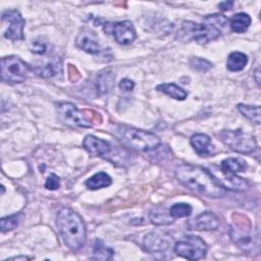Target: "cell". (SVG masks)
I'll return each instance as SVG.
<instances>
[{
    "mask_svg": "<svg viewBox=\"0 0 261 261\" xmlns=\"http://www.w3.org/2000/svg\"><path fill=\"white\" fill-rule=\"evenodd\" d=\"M175 176L185 187L203 196L220 198L225 195V189L204 167L193 164H181L176 168Z\"/></svg>",
    "mask_w": 261,
    "mask_h": 261,
    "instance_id": "obj_1",
    "label": "cell"
},
{
    "mask_svg": "<svg viewBox=\"0 0 261 261\" xmlns=\"http://www.w3.org/2000/svg\"><path fill=\"white\" fill-rule=\"evenodd\" d=\"M56 226L65 245L72 251L80 250L86 242V225L82 216L70 208L57 213Z\"/></svg>",
    "mask_w": 261,
    "mask_h": 261,
    "instance_id": "obj_2",
    "label": "cell"
},
{
    "mask_svg": "<svg viewBox=\"0 0 261 261\" xmlns=\"http://www.w3.org/2000/svg\"><path fill=\"white\" fill-rule=\"evenodd\" d=\"M113 134L124 146L141 152H150L161 144L160 139L155 134L129 125L115 126Z\"/></svg>",
    "mask_w": 261,
    "mask_h": 261,
    "instance_id": "obj_3",
    "label": "cell"
},
{
    "mask_svg": "<svg viewBox=\"0 0 261 261\" xmlns=\"http://www.w3.org/2000/svg\"><path fill=\"white\" fill-rule=\"evenodd\" d=\"M247 169V162L238 157H229L224 159L220 164V171L223 178H218V182L224 188L232 191L243 192L249 187V184L244 178L237 175L238 172Z\"/></svg>",
    "mask_w": 261,
    "mask_h": 261,
    "instance_id": "obj_4",
    "label": "cell"
},
{
    "mask_svg": "<svg viewBox=\"0 0 261 261\" xmlns=\"http://www.w3.org/2000/svg\"><path fill=\"white\" fill-rule=\"evenodd\" d=\"M219 137L223 144H225L228 148L238 153L250 154L257 147V143L254 136L242 129H224L219 133Z\"/></svg>",
    "mask_w": 261,
    "mask_h": 261,
    "instance_id": "obj_5",
    "label": "cell"
},
{
    "mask_svg": "<svg viewBox=\"0 0 261 261\" xmlns=\"http://www.w3.org/2000/svg\"><path fill=\"white\" fill-rule=\"evenodd\" d=\"M30 66L18 56L10 55L1 59V79L9 84H20L27 79Z\"/></svg>",
    "mask_w": 261,
    "mask_h": 261,
    "instance_id": "obj_6",
    "label": "cell"
},
{
    "mask_svg": "<svg viewBox=\"0 0 261 261\" xmlns=\"http://www.w3.org/2000/svg\"><path fill=\"white\" fill-rule=\"evenodd\" d=\"M173 251L176 255L189 260H199L205 257L207 245L198 236H184L179 241L174 243Z\"/></svg>",
    "mask_w": 261,
    "mask_h": 261,
    "instance_id": "obj_7",
    "label": "cell"
},
{
    "mask_svg": "<svg viewBox=\"0 0 261 261\" xmlns=\"http://www.w3.org/2000/svg\"><path fill=\"white\" fill-rule=\"evenodd\" d=\"M174 240L166 231L156 229L149 232L143 241L144 250L152 255H161L163 258L173 248Z\"/></svg>",
    "mask_w": 261,
    "mask_h": 261,
    "instance_id": "obj_8",
    "label": "cell"
},
{
    "mask_svg": "<svg viewBox=\"0 0 261 261\" xmlns=\"http://www.w3.org/2000/svg\"><path fill=\"white\" fill-rule=\"evenodd\" d=\"M181 30L186 35L202 45L218 38L221 35V32L205 18H203L202 23L184 21Z\"/></svg>",
    "mask_w": 261,
    "mask_h": 261,
    "instance_id": "obj_9",
    "label": "cell"
},
{
    "mask_svg": "<svg viewBox=\"0 0 261 261\" xmlns=\"http://www.w3.org/2000/svg\"><path fill=\"white\" fill-rule=\"evenodd\" d=\"M57 116L59 120L72 127H90L92 126L91 120H89L85 114V111L80 110L74 104L69 102H61L56 105Z\"/></svg>",
    "mask_w": 261,
    "mask_h": 261,
    "instance_id": "obj_10",
    "label": "cell"
},
{
    "mask_svg": "<svg viewBox=\"0 0 261 261\" xmlns=\"http://www.w3.org/2000/svg\"><path fill=\"white\" fill-rule=\"evenodd\" d=\"M104 31L108 35H112L120 45H129L137 38L134 24L129 20L106 22L104 24Z\"/></svg>",
    "mask_w": 261,
    "mask_h": 261,
    "instance_id": "obj_11",
    "label": "cell"
},
{
    "mask_svg": "<svg viewBox=\"0 0 261 261\" xmlns=\"http://www.w3.org/2000/svg\"><path fill=\"white\" fill-rule=\"evenodd\" d=\"M2 21H6L8 23V28L4 33V37L6 39L12 41H20L24 39L23 36V27L24 19L21 14L16 9L5 10L2 13Z\"/></svg>",
    "mask_w": 261,
    "mask_h": 261,
    "instance_id": "obj_12",
    "label": "cell"
},
{
    "mask_svg": "<svg viewBox=\"0 0 261 261\" xmlns=\"http://www.w3.org/2000/svg\"><path fill=\"white\" fill-rule=\"evenodd\" d=\"M83 147L92 156L102 157L109 161H112V157H114L113 146L109 142L92 135H88L85 137L83 141Z\"/></svg>",
    "mask_w": 261,
    "mask_h": 261,
    "instance_id": "obj_13",
    "label": "cell"
},
{
    "mask_svg": "<svg viewBox=\"0 0 261 261\" xmlns=\"http://www.w3.org/2000/svg\"><path fill=\"white\" fill-rule=\"evenodd\" d=\"M230 236L232 241L237 244L239 248L246 252H252L254 246H258L255 243L254 237L250 231L249 223L243 226L241 223H236L234 227L230 228Z\"/></svg>",
    "mask_w": 261,
    "mask_h": 261,
    "instance_id": "obj_14",
    "label": "cell"
},
{
    "mask_svg": "<svg viewBox=\"0 0 261 261\" xmlns=\"http://www.w3.org/2000/svg\"><path fill=\"white\" fill-rule=\"evenodd\" d=\"M187 226L189 229L214 230L219 226V220L214 213L210 211H205L196 216L195 218L189 220L187 222Z\"/></svg>",
    "mask_w": 261,
    "mask_h": 261,
    "instance_id": "obj_15",
    "label": "cell"
},
{
    "mask_svg": "<svg viewBox=\"0 0 261 261\" xmlns=\"http://www.w3.org/2000/svg\"><path fill=\"white\" fill-rule=\"evenodd\" d=\"M75 45L90 54H100L103 51L96 35L90 30H84L79 34L75 40Z\"/></svg>",
    "mask_w": 261,
    "mask_h": 261,
    "instance_id": "obj_16",
    "label": "cell"
},
{
    "mask_svg": "<svg viewBox=\"0 0 261 261\" xmlns=\"http://www.w3.org/2000/svg\"><path fill=\"white\" fill-rule=\"evenodd\" d=\"M190 143L196 153L200 156H209L213 152L211 139L206 134H195L191 137Z\"/></svg>",
    "mask_w": 261,
    "mask_h": 261,
    "instance_id": "obj_17",
    "label": "cell"
},
{
    "mask_svg": "<svg viewBox=\"0 0 261 261\" xmlns=\"http://www.w3.org/2000/svg\"><path fill=\"white\" fill-rule=\"evenodd\" d=\"M115 75L111 68H105L101 70L96 79V89L100 95L109 93L114 86Z\"/></svg>",
    "mask_w": 261,
    "mask_h": 261,
    "instance_id": "obj_18",
    "label": "cell"
},
{
    "mask_svg": "<svg viewBox=\"0 0 261 261\" xmlns=\"http://www.w3.org/2000/svg\"><path fill=\"white\" fill-rule=\"evenodd\" d=\"M33 69L35 70V72L38 75L48 79V77H53V76L57 75L58 73H61L62 65H61V61L59 59H52L41 66L34 67Z\"/></svg>",
    "mask_w": 261,
    "mask_h": 261,
    "instance_id": "obj_19",
    "label": "cell"
},
{
    "mask_svg": "<svg viewBox=\"0 0 261 261\" xmlns=\"http://www.w3.org/2000/svg\"><path fill=\"white\" fill-rule=\"evenodd\" d=\"M149 218L151 222L156 225H168L171 224L174 219L170 215L169 210L161 206H156L152 208L149 213Z\"/></svg>",
    "mask_w": 261,
    "mask_h": 261,
    "instance_id": "obj_20",
    "label": "cell"
},
{
    "mask_svg": "<svg viewBox=\"0 0 261 261\" xmlns=\"http://www.w3.org/2000/svg\"><path fill=\"white\" fill-rule=\"evenodd\" d=\"M251 24V17L248 13L239 12L234 14L229 20V27L234 33H244Z\"/></svg>",
    "mask_w": 261,
    "mask_h": 261,
    "instance_id": "obj_21",
    "label": "cell"
},
{
    "mask_svg": "<svg viewBox=\"0 0 261 261\" xmlns=\"http://www.w3.org/2000/svg\"><path fill=\"white\" fill-rule=\"evenodd\" d=\"M111 184H112L111 177L107 173H105L103 171L95 173L90 178H88L86 180V182H85L87 188L90 189V190H98V189L107 188Z\"/></svg>",
    "mask_w": 261,
    "mask_h": 261,
    "instance_id": "obj_22",
    "label": "cell"
},
{
    "mask_svg": "<svg viewBox=\"0 0 261 261\" xmlns=\"http://www.w3.org/2000/svg\"><path fill=\"white\" fill-rule=\"evenodd\" d=\"M248 63V57L246 54L234 51L231 52L226 60V67L230 71H240L245 68Z\"/></svg>",
    "mask_w": 261,
    "mask_h": 261,
    "instance_id": "obj_23",
    "label": "cell"
},
{
    "mask_svg": "<svg viewBox=\"0 0 261 261\" xmlns=\"http://www.w3.org/2000/svg\"><path fill=\"white\" fill-rule=\"evenodd\" d=\"M157 90L175 100H185L188 92L175 84H161L157 86Z\"/></svg>",
    "mask_w": 261,
    "mask_h": 261,
    "instance_id": "obj_24",
    "label": "cell"
},
{
    "mask_svg": "<svg viewBox=\"0 0 261 261\" xmlns=\"http://www.w3.org/2000/svg\"><path fill=\"white\" fill-rule=\"evenodd\" d=\"M114 251L105 246V244L101 240H96L93 248V257L95 260H111L113 257Z\"/></svg>",
    "mask_w": 261,
    "mask_h": 261,
    "instance_id": "obj_25",
    "label": "cell"
},
{
    "mask_svg": "<svg viewBox=\"0 0 261 261\" xmlns=\"http://www.w3.org/2000/svg\"><path fill=\"white\" fill-rule=\"evenodd\" d=\"M238 110L249 120L255 124H260V106L258 105H247V104H238Z\"/></svg>",
    "mask_w": 261,
    "mask_h": 261,
    "instance_id": "obj_26",
    "label": "cell"
},
{
    "mask_svg": "<svg viewBox=\"0 0 261 261\" xmlns=\"http://www.w3.org/2000/svg\"><path fill=\"white\" fill-rule=\"evenodd\" d=\"M192 206L187 203H175L169 208V213L173 218L188 217L192 213Z\"/></svg>",
    "mask_w": 261,
    "mask_h": 261,
    "instance_id": "obj_27",
    "label": "cell"
},
{
    "mask_svg": "<svg viewBox=\"0 0 261 261\" xmlns=\"http://www.w3.org/2000/svg\"><path fill=\"white\" fill-rule=\"evenodd\" d=\"M19 216H20V214H13V215H9L6 217H2L0 220L1 230L3 232H5V231H9V230L15 228L18 225Z\"/></svg>",
    "mask_w": 261,
    "mask_h": 261,
    "instance_id": "obj_28",
    "label": "cell"
},
{
    "mask_svg": "<svg viewBox=\"0 0 261 261\" xmlns=\"http://www.w3.org/2000/svg\"><path fill=\"white\" fill-rule=\"evenodd\" d=\"M190 65L193 69L205 72L212 67V63L201 57H193L190 60Z\"/></svg>",
    "mask_w": 261,
    "mask_h": 261,
    "instance_id": "obj_29",
    "label": "cell"
},
{
    "mask_svg": "<svg viewBox=\"0 0 261 261\" xmlns=\"http://www.w3.org/2000/svg\"><path fill=\"white\" fill-rule=\"evenodd\" d=\"M59 186H60V179H59V177H58L56 174H54V173H51V174L47 177V179H46V181H45V188H46L47 190H50V191L57 190V189L59 188Z\"/></svg>",
    "mask_w": 261,
    "mask_h": 261,
    "instance_id": "obj_30",
    "label": "cell"
},
{
    "mask_svg": "<svg viewBox=\"0 0 261 261\" xmlns=\"http://www.w3.org/2000/svg\"><path fill=\"white\" fill-rule=\"evenodd\" d=\"M119 89L122 90V91H125V92H129L134 89L135 87V83L132 81V80H128V79H122L120 82H119V85H118Z\"/></svg>",
    "mask_w": 261,
    "mask_h": 261,
    "instance_id": "obj_31",
    "label": "cell"
},
{
    "mask_svg": "<svg viewBox=\"0 0 261 261\" xmlns=\"http://www.w3.org/2000/svg\"><path fill=\"white\" fill-rule=\"evenodd\" d=\"M32 52L37 53V54H44L46 52V45L41 42H35L33 48H32Z\"/></svg>",
    "mask_w": 261,
    "mask_h": 261,
    "instance_id": "obj_32",
    "label": "cell"
},
{
    "mask_svg": "<svg viewBox=\"0 0 261 261\" xmlns=\"http://www.w3.org/2000/svg\"><path fill=\"white\" fill-rule=\"evenodd\" d=\"M232 5H233V2L232 1H223V2H220L219 4H218V7H219V9L220 10H229V9H231V7H232Z\"/></svg>",
    "mask_w": 261,
    "mask_h": 261,
    "instance_id": "obj_33",
    "label": "cell"
},
{
    "mask_svg": "<svg viewBox=\"0 0 261 261\" xmlns=\"http://www.w3.org/2000/svg\"><path fill=\"white\" fill-rule=\"evenodd\" d=\"M25 260V259H30V258H28V257H25V256H20V257H12V258H9V260Z\"/></svg>",
    "mask_w": 261,
    "mask_h": 261,
    "instance_id": "obj_34",
    "label": "cell"
},
{
    "mask_svg": "<svg viewBox=\"0 0 261 261\" xmlns=\"http://www.w3.org/2000/svg\"><path fill=\"white\" fill-rule=\"evenodd\" d=\"M255 74H256V75H255V76H256V77H255V80H256V83L259 85V83H260V80H259V77H258V76H259V68H257V70H256Z\"/></svg>",
    "mask_w": 261,
    "mask_h": 261,
    "instance_id": "obj_35",
    "label": "cell"
}]
</instances>
